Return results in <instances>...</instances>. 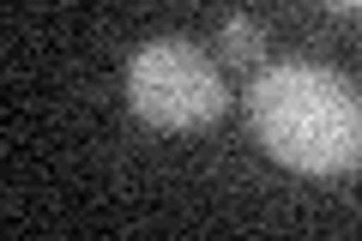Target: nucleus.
Here are the masks:
<instances>
[{
    "mask_svg": "<svg viewBox=\"0 0 362 241\" xmlns=\"http://www.w3.org/2000/svg\"><path fill=\"white\" fill-rule=\"evenodd\" d=\"M247 121L266 157L302 175H350L362 163V97L314 61H284L247 85Z\"/></svg>",
    "mask_w": 362,
    "mask_h": 241,
    "instance_id": "f257e3e1",
    "label": "nucleus"
},
{
    "mask_svg": "<svg viewBox=\"0 0 362 241\" xmlns=\"http://www.w3.org/2000/svg\"><path fill=\"white\" fill-rule=\"evenodd\" d=\"M127 102L139 121H151L163 133H194L223 114L230 90H223L218 66L206 61V49L181 37H157L145 49H133L127 61Z\"/></svg>",
    "mask_w": 362,
    "mask_h": 241,
    "instance_id": "f03ea898",
    "label": "nucleus"
},
{
    "mask_svg": "<svg viewBox=\"0 0 362 241\" xmlns=\"http://www.w3.org/2000/svg\"><path fill=\"white\" fill-rule=\"evenodd\" d=\"M218 49L230 54L235 66H254V61H259V49H266V30H259L254 18H223V30H218Z\"/></svg>",
    "mask_w": 362,
    "mask_h": 241,
    "instance_id": "7ed1b4c3",
    "label": "nucleus"
},
{
    "mask_svg": "<svg viewBox=\"0 0 362 241\" xmlns=\"http://www.w3.org/2000/svg\"><path fill=\"white\" fill-rule=\"evenodd\" d=\"M326 6H338V13H362V0H326Z\"/></svg>",
    "mask_w": 362,
    "mask_h": 241,
    "instance_id": "20e7f679",
    "label": "nucleus"
}]
</instances>
